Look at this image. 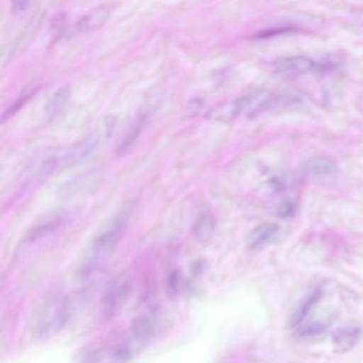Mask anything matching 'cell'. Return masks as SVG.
Instances as JSON below:
<instances>
[{
  "label": "cell",
  "mask_w": 363,
  "mask_h": 363,
  "mask_svg": "<svg viewBox=\"0 0 363 363\" xmlns=\"http://www.w3.org/2000/svg\"><path fill=\"white\" fill-rule=\"evenodd\" d=\"M133 207H135L133 201H129L125 203L118 210L116 216L112 218L111 222L95 237L90 250H89L86 262L82 265V275L92 273L93 269H95L101 261L111 254L112 250L118 245L121 238L126 231L131 214H133Z\"/></svg>",
  "instance_id": "obj_1"
},
{
  "label": "cell",
  "mask_w": 363,
  "mask_h": 363,
  "mask_svg": "<svg viewBox=\"0 0 363 363\" xmlns=\"http://www.w3.org/2000/svg\"><path fill=\"white\" fill-rule=\"evenodd\" d=\"M71 307L65 295L52 294L45 299L35 314L33 329L40 337H50L69 322Z\"/></svg>",
  "instance_id": "obj_2"
},
{
  "label": "cell",
  "mask_w": 363,
  "mask_h": 363,
  "mask_svg": "<svg viewBox=\"0 0 363 363\" xmlns=\"http://www.w3.org/2000/svg\"><path fill=\"white\" fill-rule=\"evenodd\" d=\"M263 92L257 91V92L248 93L240 99H235L228 103L220 104L212 108L208 112V118L212 120L222 121V122H231L235 121L238 116H241L244 111H247L250 113L252 111L254 106L256 105L257 101L262 96Z\"/></svg>",
  "instance_id": "obj_3"
},
{
  "label": "cell",
  "mask_w": 363,
  "mask_h": 363,
  "mask_svg": "<svg viewBox=\"0 0 363 363\" xmlns=\"http://www.w3.org/2000/svg\"><path fill=\"white\" fill-rule=\"evenodd\" d=\"M303 99L295 93H279V94H263L257 101L252 111L248 113L250 118L261 116L267 112L276 111L284 108L301 105Z\"/></svg>",
  "instance_id": "obj_4"
},
{
  "label": "cell",
  "mask_w": 363,
  "mask_h": 363,
  "mask_svg": "<svg viewBox=\"0 0 363 363\" xmlns=\"http://www.w3.org/2000/svg\"><path fill=\"white\" fill-rule=\"evenodd\" d=\"M130 293L127 281H116L109 286L101 299V312L107 318H113L121 311Z\"/></svg>",
  "instance_id": "obj_5"
},
{
  "label": "cell",
  "mask_w": 363,
  "mask_h": 363,
  "mask_svg": "<svg viewBox=\"0 0 363 363\" xmlns=\"http://www.w3.org/2000/svg\"><path fill=\"white\" fill-rule=\"evenodd\" d=\"M273 69L279 75L295 77L316 71L318 65L307 57H286L276 60L273 63Z\"/></svg>",
  "instance_id": "obj_6"
},
{
  "label": "cell",
  "mask_w": 363,
  "mask_h": 363,
  "mask_svg": "<svg viewBox=\"0 0 363 363\" xmlns=\"http://www.w3.org/2000/svg\"><path fill=\"white\" fill-rule=\"evenodd\" d=\"M361 333H362V330L357 325H345V326L335 329L331 335V342H333L335 352L340 354L350 352L358 344Z\"/></svg>",
  "instance_id": "obj_7"
},
{
  "label": "cell",
  "mask_w": 363,
  "mask_h": 363,
  "mask_svg": "<svg viewBox=\"0 0 363 363\" xmlns=\"http://www.w3.org/2000/svg\"><path fill=\"white\" fill-rule=\"evenodd\" d=\"M280 235V227L274 223H263L255 227L246 239V245L250 250H261L277 240Z\"/></svg>",
  "instance_id": "obj_8"
},
{
  "label": "cell",
  "mask_w": 363,
  "mask_h": 363,
  "mask_svg": "<svg viewBox=\"0 0 363 363\" xmlns=\"http://www.w3.org/2000/svg\"><path fill=\"white\" fill-rule=\"evenodd\" d=\"M112 6L104 5L95 8L92 11L82 16L76 23V29L80 33H91L101 28L109 20L112 11Z\"/></svg>",
  "instance_id": "obj_9"
},
{
  "label": "cell",
  "mask_w": 363,
  "mask_h": 363,
  "mask_svg": "<svg viewBox=\"0 0 363 363\" xmlns=\"http://www.w3.org/2000/svg\"><path fill=\"white\" fill-rule=\"evenodd\" d=\"M323 291L320 288H315L312 290L303 301L299 303L298 307L292 312L288 320L289 327L294 328L301 324L306 316L309 314L310 310L314 305L322 298Z\"/></svg>",
  "instance_id": "obj_10"
},
{
  "label": "cell",
  "mask_w": 363,
  "mask_h": 363,
  "mask_svg": "<svg viewBox=\"0 0 363 363\" xmlns=\"http://www.w3.org/2000/svg\"><path fill=\"white\" fill-rule=\"evenodd\" d=\"M337 172V167L331 159L318 157L307 161L303 167V174L308 176H328Z\"/></svg>",
  "instance_id": "obj_11"
},
{
  "label": "cell",
  "mask_w": 363,
  "mask_h": 363,
  "mask_svg": "<svg viewBox=\"0 0 363 363\" xmlns=\"http://www.w3.org/2000/svg\"><path fill=\"white\" fill-rule=\"evenodd\" d=\"M216 218L212 214L203 213L197 218L193 226V235L199 242H206L213 235L216 230Z\"/></svg>",
  "instance_id": "obj_12"
},
{
  "label": "cell",
  "mask_w": 363,
  "mask_h": 363,
  "mask_svg": "<svg viewBox=\"0 0 363 363\" xmlns=\"http://www.w3.org/2000/svg\"><path fill=\"white\" fill-rule=\"evenodd\" d=\"M71 86L65 84L54 93L52 99L48 101V107H46V114H48V118L52 120L62 111L71 96Z\"/></svg>",
  "instance_id": "obj_13"
},
{
  "label": "cell",
  "mask_w": 363,
  "mask_h": 363,
  "mask_svg": "<svg viewBox=\"0 0 363 363\" xmlns=\"http://www.w3.org/2000/svg\"><path fill=\"white\" fill-rule=\"evenodd\" d=\"M156 322L150 316H142L133 322L131 326V333L138 341H146L152 337L156 330Z\"/></svg>",
  "instance_id": "obj_14"
},
{
  "label": "cell",
  "mask_w": 363,
  "mask_h": 363,
  "mask_svg": "<svg viewBox=\"0 0 363 363\" xmlns=\"http://www.w3.org/2000/svg\"><path fill=\"white\" fill-rule=\"evenodd\" d=\"M38 89H39V84H30V86H29L28 88H27L26 90L20 95L18 99H16V101L12 104L11 107H10L9 109L6 110L5 113L3 114L4 122H5L6 120H8V118H11V116H13L14 114H16V112H18V110H20L21 108H22L23 106H24L25 104H26L27 101H28L29 99H30L31 97L37 93Z\"/></svg>",
  "instance_id": "obj_15"
},
{
  "label": "cell",
  "mask_w": 363,
  "mask_h": 363,
  "mask_svg": "<svg viewBox=\"0 0 363 363\" xmlns=\"http://www.w3.org/2000/svg\"><path fill=\"white\" fill-rule=\"evenodd\" d=\"M146 121H147V114L140 113L137 120H135V122L133 123V126H131L128 135L125 137L124 141H123L122 145H121L120 152H124L127 148L130 147L131 144L135 141V139H138L140 133L143 130Z\"/></svg>",
  "instance_id": "obj_16"
},
{
  "label": "cell",
  "mask_w": 363,
  "mask_h": 363,
  "mask_svg": "<svg viewBox=\"0 0 363 363\" xmlns=\"http://www.w3.org/2000/svg\"><path fill=\"white\" fill-rule=\"evenodd\" d=\"M324 330L325 325L323 323H312V324L303 327L299 331V333H301V337H314V335H318V333H323Z\"/></svg>",
  "instance_id": "obj_17"
},
{
  "label": "cell",
  "mask_w": 363,
  "mask_h": 363,
  "mask_svg": "<svg viewBox=\"0 0 363 363\" xmlns=\"http://www.w3.org/2000/svg\"><path fill=\"white\" fill-rule=\"evenodd\" d=\"M178 286H179V279H178L177 272H174L167 278V288H169V292L172 294H176L178 291Z\"/></svg>",
  "instance_id": "obj_18"
},
{
  "label": "cell",
  "mask_w": 363,
  "mask_h": 363,
  "mask_svg": "<svg viewBox=\"0 0 363 363\" xmlns=\"http://www.w3.org/2000/svg\"><path fill=\"white\" fill-rule=\"evenodd\" d=\"M293 212H294L293 203H284L278 209V216H281V218H288V216H292Z\"/></svg>",
  "instance_id": "obj_19"
},
{
  "label": "cell",
  "mask_w": 363,
  "mask_h": 363,
  "mask_svg": "<svg viewBox=\"0 0 363 363\" xmlns=\"http://www.w3.org/2000/svg\"><path fill=\"white\" fill-rule=\"evenodd\" d=\"M77 363H99V357L95 352H86L80 357Z\"/></svg>",
  "instance_id": "obj_20"
},
{
  "label": "cell",
  "mask_w": 363,
  "mask_h": 363,
  "mask_svg": "<svg viewBox=\"0 0 363 363\" xmlns=\"http://www.w3.org/2000/svg\"><path fill=\"white\" fill-rule=\"evenodd\" d=\"M29 5H30V3H28V1H18V3L13 4V9L23 11V10L27 9Z\"/></svg>",
  "instance_id": "obj_21"
}]
</instances>
